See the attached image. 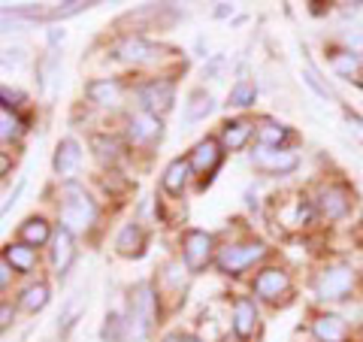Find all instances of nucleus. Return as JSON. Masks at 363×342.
<instances>
[{
  "instance_id": "33",
  "label": "nucleus",
  "mask_w": 363,
  "mask_h": 342,
  "mask_svg": "<svg viewBox=\"0 0 363 342\" xmlns=\"http://www.w3.org/2000/svg\"><path fill=\"white\" fill-rule=\"evenodd\" d=\"M348 128L363 140V118H360V116H351V112H348Z\"/></svg>"
},
{
  "instance_id": "4",
  "label": "nucleus",
  "mask_w": 363,
  "mask_h": 342,
  "mask_svg": "<svg viewBox=\"0 0 363 342\" xmlns=\"http://www.w3.org/2000/svg\"><path fill=\"white\" fill-rule=\"evenodd\" d=\"M267 255V248L260 243H245V246H227L218 255V267L221 272H242L245 267H252L255 260Z\"/></svg>"
},
{
  "instance_id": "12",
  "label": "nucleus",
  "mask_w": 363,
  "mask_h": 342,
  "mask_svg": "<svg viewBox=\"0 0 363 342\" xmlns=\"http://www.w3.org/2000/svg\"><path fill=\"white\" fill-rule=\"evenodd\" d=\"M255 291H257V297H264V300H276L279 294L288 291V276L281 270H264L255 282Z\"/></svg>"
},
{
  "instance_id": "29",
  "label": "nucleus",
  "mask_w": 363,
  "mask_h": 342,
  "mask_svg": "<svg viewBox=\"0 0 363 342\" xmlns=\"http://www.w3.org/2000/svg\"><path fill=\"white\" fill-rule=\"evenodd\" d=\"M333 70H336V73H342V76H351V73L357 70V55L339 52L336 58H333Z\"/></svg>"
},
{
  "instance_id": "18",
  "label": "nucleus",
  "mask_w": 363,
  "mask_h": 342,
  "mask_svg": "<svg viewBox=\"0 0 363 342\" xmlns=\"http://www.w3.org/2000/svg\"><path fill=\"white\" fill-rule=\"evenodd\" d=\"M4 258H6V260H9V264H13V267H16V270H21V272H28V270H33V264H37V255H33V248H30L28 243L9 246Z\"/></svg>"
},
{
  "instance_id": "23",
  "label": "nucleus",
  "mask_w": 363,
  "mask_h": 342,
  "mask_svg": "<svg viewBox=\"0 0 363 342\" xmlns=\"http://www.w3.org/2000/svg\"><path fill=\"white\" fill-rule=\"evenodd\" d=\"M49 303V288L40 282V285H30V288H25V294H21V306H25L28 312H37L43 309V306Z\"/></svg>"
},
{
  "instance_id": "9",
  "label": "nucleus",
  "mask_w": 363,
  "mask_h": 342,
  "mask_svg": "<svg viewBox=\"0 0 363 342\" xmlns=\"http://www.w3.org/2000/svg\"><path fill=\"white\" fill-rule=\"evenodd\" d=\"M191 167L197 170L200 176H212L215 170H218V164H221V149H218V143L215 140H203L194 152H191V161H188Z\"/></svg>"
},
{
  "instance_id": "13",
  "label": "nucleus",
  "mask_w": 363,
  "mask_h": 342,
  "mask_svg": "<svg viewBox=\"0 0 363 342\" xmlns=\"http://www.w3.org/2000/svg\"><path fill=\"white\" fill-rule=\"evenodd\" d=\"M312 333L321 339V342H345L348 330H345L342 318H336V315H321V318H315Z\"/></svg>"
},
{
  "instance_id": "19",
  "label": "nucleus",
  "mask_w": 363,
  "mask_h": 342,
  "mask_svg": "<svg viewBox=\"0 0 363 342\" xmlns=\"http://www.w3.org/2000/svg\"><path fill=\"white\" fill-rule=\"evenodd\" d=\"M252 131H255V124H248V121H233V124H227V128H224V145H227L230 152L242 149L245 140L252 136Z\"/></svg>"
},
{
  "instance_id": "37",
  "label": "nucleus",
  "mask_w": 363,
  "mask_h": 342,
  "mask_svg": "<svg viewBox=\"0 0 363 342\" xmlns=\"http://www.w3.org/2000/svg\"><path fill=\"white\" fill-rule=\"evenodd\" d=\"M185 342H197V339H194V336H188V339H185Z\"/></svg>"
},
{
  "instance_id": "16",
  "label": "nucleus",
  "mask_w": 363,
  "mask_h": 342,
  "mask_svg": "<svg viewBox=\"0 0 363 342\" xmlns=\"http://www.w3.org/2000/svg\"><path fill=\"white\" fill-rule=\"evenodd\" d=\"M79 158H82V152H79V143L76 140H64L58 145V152H55V170H58L61 176H70L73 170L79 167Z\"/></svg>"
},
{
  "instance_id": "35",
  "label": "nucleus",
  "mask_w": 363,
  "mask_h": 342,
  "mask_svg": "<svg viewBox=\"0 0 363 342\" xmlns=\"http://www.w3.org/2000/svg\"><path fill=\"white\" fill-rule=\"evenodd\" d=\"M0 318H4V321H0V324L9 327V321H13V309H9V306H4V312H0Z\"/></svg>"
},
{
  "instance_id": "21",
  "label": "nucleus",
  "mask_w": 363,
  "mask_h": 342,
  "mask_svg": "<svg viewBox=\"0 0 363 342\" xmlns=\"http://www.w3.org/2000/svg\"><path fill=\"white\" fill-rule=\"evenodd\" d=\"M188 170H191L188 161H173L167 167V173H164V188L179 194L182 188H185V182H188Z\"/></svg>"
},
{
  "instance_id": "5",
  "label": "nucleus",
  "mask_w": 363,
  "mask_h": 342,
  "mask_svg": "<svg viewBox=\"0 0 363 342\" xmlns=\"http://www.w3.org/2000/svg\"><path fill=\"white\" fill-rule=\"evenodd\" d=\"M140 100H143L145 112H152V116L167 112L169 106H173V82H167V79H155V82L143 85L140 88Z\"/></svg>"
},
{
  "instance_id": "7",
  "label": "nucleus",
  "mask_w": 363,
  "mask_h": 342,
  "mask_svg": "<svg viewBox=\"0 0 363 342\" xmlns=\"http://www.w3.org/2000/svg\"><path fill=\"white\" fill-rule=\"evenodd\" d=\"M212 258V236L203 231H188L185 233V260L191 270H203Z\"/></svg>"
},
{
  "instance_id": "6",
  "label": "nucleus",
  "mask_w": 363,
  "mask_h": 342,
  "mask_svg": "<svg viewBox=\"0 0 363 342\" xmlns=\"http://www.w3.org/2000/svg\"><path fill=\"white\" fill-rule=\"evenodd\" d=\"M252 158L260 170H269V173H291L297 167V155L285 149H272V145H260V149H255Z\"/></svg>"
},
{
  "instance_id": "28",
  "label": "nucleus",
  "mask_w": 363,
  "mask_h": 342,
  "mask_svg": "<svg viewBox=\"0 0 363 342\" xmlns=\"http://www.w3.org/2000/svg\"><path fill=\"white\" fill-rule=\"evenodd\" d=\"M0 124H4V131H0V136H4V140H16V136H21V118L13 116V112H9V106L0 109Z\"/></svg>"
},
{
  "instance_id": "11",
  "label": "nucleus",
  "mask_w": 363,
  "mask_h": 342,
  "mask_svg": "<svg viewBox=\"0 0 363 342\" xmlns=\"http://www.w3.org/2000/svg\"><path fill=\"white\" fill-rule=\"evenodd\" d=\"M161 136V118L152 112H136L130 118V140L133 143H152Z\"/></svg>"
},
{
  "instance_id": "10",
  "label": "nucleus",
  "mask_w": 363,
  "mask_h": 342,
  "mask_svg": "<svg viewBox=\"0 0 363 342\" xmlns=\"http://www.w3.org/2000/svg\"><path fill=\"white\" fill-rule=\"evenodd\" d=\"M76 258V248H73V233L61 227L58 233H55V243H52V267L55 272H67Z\"/></svg>"
},
{
  "instance_id": "25",
  "label": "nucleus",
  "mask_w": 363,
  "mask_h": 342,
  "mask_svg": "<svg viewBox=\"0 0 363 342\" xmlns=\"http://www.w3.org/2000/svg\"><path fill=\"white\" fill-rule=\"evenodd\" d=\"M94 149H97V158H100L104 164H116L121 145H118L116 140H109V136H97V140H94Z\"/></svg>"
},
{
  "instance_id": "14",
  "label": "nucleus",
  "mask_w": 363,
  "mask_h": 342,
  "mask_svg": "<svg viewBox=\"0 0 363 342\" xmlns=\"http://www.w3.org/2000/svg\"><path fill=\"white\" fill-rule=\"evenodd\" d=\"M255 324H257V309L252 300H236L233 306V330L240 336H252L255 333Z\"/></svg>"
},
{
  "instance_id": "1",
  "label": "nucleus",
  "mask_w": 363,
  "mask_h": 342,
  "mask_svg": "<svg viewBox=\"0 0 363 342\" xmlns=\"http://www.w3.org/2000/svg\"><path fill=\"white\" fill-rule=\"evenodd\" d=\"M94 203H91L88 194L79 188V185H64V206H61V221L67 224V231H85V227H91V221H94Z\"/></svg>"
},
{
  "instance_id": "31",
  "label": "nucleus",
  "mask_w": 363,
  "mask_h": 342,
  "mask_svg": "<svg viewBox=\"0 0 363 342\" xmlns=\"http://www.w3.org/2000/svg\"><path fill=\"white\" fill-rule=\"evenodd\" d=\"M303 76H306V82H309V85H312V88L318 91V97H324V100L330 97V91H327V88H324L321 82H318V76H315V70H312V67H309V70H306Z\"/></svg>"
},
{
  "instance_id": "8",
  "label": "nucleus",
  "mask_w": 363,
  "mask_h": 342,
  "mask_svg": "<svg viewBox=\"0 0 363 342\" xmlns=\"http://www.w3.org/2000/svg\"><path fill=\"white\" fill-rule=\"evenodd\" d=\"M318 212L324 215V219H342V215L348 212V194L345 188L339 185H327L318 191Z\"/></svg>"
},
{
  "instance_id": "20",
  "label": "nucleus",
  "mask_w": 363,
  "mask_h": 342,
  "mask_svg": "<svg viewBox=\"0 0 363 342\" xmlns=\"http://www.w3.org/2000/svg\"><path fill=\"white\" fill-rule=\"evenodd\" d=\"M45 239H49V224H45L43 219H28L25 224H21V243L37 248V246L45 243Z\"/></svg>"
},
{
  "instance_id": "15",
  "label": "nucleus",
  "mask_w": 363,
  "mask_h": 342,
  "mask_svg": "<svg viewBox=\"0 0 363 342\" xmlns=\"http://www.w3.org/2000/svg\"><path fill=\"white\" fill-rule=\"evenodd\" d=\"M118 55L124 61H133V64H143V61H152L155 55H157V49L152 43H145V40H140V37H128L121 45H118Z\"/></svg>"
},
{
  "instance_id": "32",
  "label": "nucleus",
  "mask_w": 363,
  "mask_h": 342,
  "mask_svg": "<svg viewBox=\"0 0 363 342\" xmlns=\"http://www.w3.org/2000/svg\"><path fill=\"white\" fill-rule=\"evenodd\" d=\"M345 40H348V45H351V49H363V28H357V31L345 33Z\"/></svg>"
},
{
  "instance_id": "27",
  "label": "nucleus",
  "mask_w": 363,
  "mask_h": 342,
  "mask_svg": "<svg viewBox=\"0 0 363 342\" xmlns=\"http://www.w3.org/2000/svg\"><path fill=\"white\" fill-rule=\"evenodd\" d=\"M255 94H257L255 85L242 79V82H236V88L230 91V104H233V106H252V104H255Z\"/></svg>"
},
{
  "instance_id": "3",
  "label": "nucleus",
  "mask_w": 363,
  "mask_h": 342,
  "mask_svg": "<svg viewBox=\"0 0 363 342\" xmlns=\"http://www.w3.org/2000/svg\"><path fill=\"white\" fill-rule=\"evenodd\" d=\"M351 285H354V272H351L348 267H330L318 276L315 291H318L321 300H342L351 291Z\"/></svg>"
},
{
  "instance_id": "36",
  "label": "nucleus",
  "mask_w": 363,
  "mask_h": 342,
  "mask_svg": "<svg viewBox=\"0 0 363 342\" xmlns=\"http://www.w3.org/2000/svg\"><path fill=\"white\" fill-rule=\"evenodd\" d=\"M164 342H185V339H182V336H167Z\"/></svg>"
},
{
  "instance_id": "17",
  "label": "nucleus",
  "mask_w": 363,
  "mask_h": 342,
  "mask_svg": "<svg viewBox=\"0 0 363 342\" xmlns=\"http://www.w3.org/2000/svg\"><path fill=\"white\" fill-rule=\"evenodd\" d=\"M88 97L100 106H116L121 97V88H118V82H112V79H100V82L88 85Z\"/></svg>"
},
{
  "instance_id": "34",
  "label": "nucleus",
  "mask_w": 363,
  "mask_h": 342,
  "mask_svg": "<svg viewBox=\"0 0 363 342\" xmlns=\"http://www.w3.org/2000/svg\"><path fill=\"white\" fill-rule=\"evenodd\" d=\"M0 285H4V288L9 285V260L6 258H4V264H0Z\"/></svg>"
},
{
  "instance_id": "24",
  "label": "nucleus",
  "mask_w": 363,
  "mask_h": 342,
  "mask_svg": "<svg viewBox=\"0 0 363 342\" xmlns=\"http://www.w3.org/2000/svg\"><path fill=\"white\" fill-rule=\"evenodd\" d=\"M257 136H260V143H264V145L279 149V143L288 140V131L281 128V124H276V121H264V124H260V131H257Z\"/></svg>"
},
{
  "instance_id": "30",
  "label": "nucleus",
  "mask_w": 363,
  "mask_h": 342,
  "mask_svg": "<svg viewBox=\"0 0 363 342\" xmlns=\"http://www.w3.org/2000/svg\"><path fill=\"white\" fill-rule=\"evenodd\" d=\"M121 315L118 312H112V315H106V327H104V339H112V342H118L124 333H121Z\"/></svg>"
},
{
  "instance_id": "22",
  "label": "nucleus",
  "mask_w": 363,
  "mask_h": 342,
  "mask_svg": "<svg viewBox=\"0 0 363 342\" xmlns=\"http://www.w3.org/2000/svg\"><path fill=\"white\" fill-rule=\"evenodd\" d=\"M116 246H118L121 255H140V248H143V231H140V224H128V227H124Z\"/></svg>"
},
{
  "instance_id": "26",
  "label": "nucleus",
  "mask_w": 363,
  "mask_h": 342,
  "mask_svg": "<svg viewBox=\"0 0 363 342\" xmlns=\"http://www.w3.org/2000/svg\"><path fill=\"white\" fill-rule=\"evenodd\" d=\"M209 112H212V97L206 94V91H197V94L191 97V104H188V118L197 121L203 116H209Z\"/></svg>"
},
{
  "instance_id": "2",
  "label": "nucleus",
  "mask_w": 363,
  "mask_h": 342,
  "mask_svg": "<svg viewBox=\"0 0 363 342\" xmlns=\"http://www.w3.org/2000/svg\"><path fill=\"white\" fill-rule=\"evenodd\" d=\"M155 324V294L149 285H136L133 297H130V315H128V330L133 339H145Z\"/></svg>"
}]
</instances>
